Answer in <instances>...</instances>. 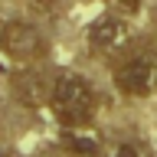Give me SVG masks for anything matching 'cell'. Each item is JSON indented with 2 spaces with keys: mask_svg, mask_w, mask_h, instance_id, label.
<instances>
[{
  "mask_svg": "<svg viewBox=\"0 0 157 157\" xmlns=\"http://www.w3.org/2000/svg\"><path fill=\"white\" fill-rule=\"evenodd\" d=\"M0 46L17 62H36L46 56V36L33 23H23V20H10L0 29Z\"/></svg>",
  "mask_w": 157,
  "mask_h": 157,
  "instance_id": "3957f363",
  "label": "cell"
},
{
  "mask_svg": "<svg viewBox=\"0 0 157 157\" xmlns=\"http://www.w3.org/2000/svg\"><path fill=\"white\" fill-rule=\"evenodd\" d=\"M128 43V29L118 17H98L88 26V49L98 56H111Z\"/></svg>",
  "mask_w": 157,
  "mask_h": 157,
  "instance_id": "5b68a950",
  "label": "cell"
},
{
  "mask_svg": "<svg viewBox=\"0 0 157 157\" xmlns=\"http://www.w3.org/2000/svg\"><path fill=\"white\" fill-rule=\"evenodd\" d=\"M62 147H66L69 154H75V157H95L98 154V141L82 134V131H69V134L62 137Z\"/></svg>",
  "mask_w": 157,
  "mask_h": 157,
  "instance_id": "8992f818",
  "label": "cell"
},
{
  "mask_svg": "<svg viewBox=\"0 0 157 157\" xmlns=\"http://www.w3.org/2000/svg\"><path fill=\"white\" fill-rule=\"evenodd\" d=\"M115 10H124V13H137V7H141V0H108Z\"/></svg>",
  "mask_w": 157,
  "mask_h": 157,
  "instance_id": "ba28073f",
  "label": "cell"
},
{
  "mask_svg": "<svg viewBox=\"0 0 157 157\" xmlns=\"http://www.w3.org/2000/svg\"><path fill=\"white\" fill-rule=\"evenodd\" d=\"M0 157H3V154H0Z\"/></svg>",
  "mask_w": 157,
  "mask_h": 157,
  "instance_id": "9c48e42d",
  "label": "cell"
},
{
  "mask_svg": "<svg viewBox=\"0 0 157 157\" xmlns=\"http://www.w3.org/2000/svg\"><path fill=\"white\" fill-rule=\"evenodd\" d=\"M115 82L124 95L134 98L157 92V49H141V52L124 56L115 69Z\"/></svg>",
  "mask_w": 157,
  "mask_h": 157,
  "instance_id": "7a4b0ae2",
  "label": "cell"
},
{
  "mask_svg": "<svg viewBox=\"0 0 157 157\" xmlns=\"http://www.w3.org/2000/svg\"><path fill=\"white\" fill-rule=\"evenodd\" d=\"M52 88H56V78H49L39 69H23V72L13 75V95H17L20 105H26V108L52 105Z\"/></svg>",
  "mask_w": 157,
  "mask_h": 157,
  "instance_id": "277c9868",
  "label": "cell"
},
{
  "mask_svg": "<svg viewBox=\"0 0 157 157\" xmlns=\"http://www.w3.org/2000/svg\"><path fill=\"white\" fill-rule=\"evenodd\" d=\"M52 108H56V115L62 124L69 128H82L92 121L95 115V92L88 85L82 75H66L56 78V88H52Z\"/></svg>",
  "mask_w": 157,
  "mask_h": 157,
  "instance_id": "6da1fadb",
  "label": "cell"
},
{
  "mask_svg": "<svg viewBox=\"0 0 157 157\" xmlns=\"http://www.w3.org/2000/svg\"><path fill=\"white\" fill-rule=\"evenodd\" d=\"M108 157H151V151L141 141H118V144H111Z\"/></svg>",
  "mask_w": 157,
  "mask_h": 157,
  "instance_id": "52a82bcc",
  "label": "cell"
}]
</instances>
